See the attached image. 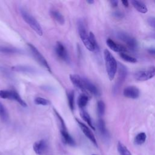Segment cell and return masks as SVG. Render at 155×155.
I'll return each mask as SVG.
<instances>
[{
	"label": "cell",
	"mask_w": 155,
	"mask_h": 155,
	"mask_svg": "<svg viewBox=\"0 0 155 155\" xmlns=\"http://www.w3.org/2000/svg\"><path fill=\"white\" fill-rule=\"evenodd\" d=\"M146 138L147 135L144 132L139 133L134 138V143L136 145H142L145 142Z\"/></svg>",
	"instance_id": "obj_22"
},
{
	"label": "cell",
	"mask_w": 155,
	"mask_h": 155,
	"mask_svg": "<svg viewBox=\"0 0 155 155\" xmlns=\"http://www.w3.org/2000/svg\"><path fill=\"white\" fill-rule=\"evenodd\" d=\"M76 120L77 122V123L78 124L80 128L81 129L82 131L83 132V133L85 135V136L96 147H97V141L96 140V138L93 134V133H92V131H91V130L86 125H85L84 123H82V122H81L80 120H79L78 119H76Z\"/></svg>",
	"instance_id": "obj_7"
},
{
	"label": "cell",
	"mask_w": 155,
	"mask_h": 155,
	"mask_svg": "<svg viewBox=\"0 0 155 155\" xmlns=\"http://www.w3.org/2000/svg\"><path fill=\"white\" fill-rule=\"evenodd\" d=\"M104 56L108 77L110 81H112L117 71V63L114 57L107 49L104 50Z\"/></svg>",
	"instance_id": "obj_1"
},
{
	"label": "cell",
	"mask_w": 155,
	"mask_h": 155,
	"mask_svg": "<svg viewBox=\"0 0 155 155\" xmlns=\"http://www.w3.org/2000/svg\"><path fill=\"white\" fill-rule=\"evenodd\" d=\"M61 136H62V139L64 143L66 144H68V145L70 146H74L75 145V142L73 137L69 134L67 130L65 131H60Z\"/></svg>",
	"instance_id": "obj_16"
},
{
	"label": "cell",
	"mask_w": 155,
	"mask_h": 155,
	"mask_svg": "<svg viewBox=\"0 0 155 155\" xmlns=\"http://www.w3.org/2000/svg\"><path fill=\"white\" fill-rule=\"evenodd\" d=\"M50 15L52 16V18L55 21H56L59 24L63 25L65 23V19L64 16L58 11L52 10L50 11Z\"/></svg>",
	"instance_id": "obj_17"
},
{
	"label": "cell",
	"mask_w": 155,
	"mask_h": 155,
	"mask_svg": "<svg viewBox=\"0 0 155 155\" xmlns=\"http://www.w3.org/2000/svg\"><path fill=\"white\" fill-rule=\"evenodd\" d=\"M92 155H96V154H92Z\"/></svg>",
	"instance_id": "obj_39"
},
{
	"label": "cell",
	"mask_w": 155,
	"mask_h": 155,
	"mask_svg": "<svg viewBox=\"0 0 155 155\" xmlns=\"http://www.w3.org/2000/svg\"><path fill=\"white\" fill-rule=\"evenodd\" d=\"M113 15L114 16V17L116 19H122L124 17V13L119 11V10H116L113 12Z\"/></svg>",
	"instance_id": "obj_33"
},
{
	"label": "cell",
	"mask_w": 155,
	"mask_h": 155,
	"mask_svg": "<svg viewBox=\"0 0 155 155\" xmlns=\"http://www.w3.org/2000/svg\"><path fill=\"white\" fill-rule=\"evenodd\" d=\"M87 2L90 4H92L94 3V1H93V0H87Z\"/></svg>",
	"instance_id": "obj_38"
},
{
	"label": "cell",
	"mask_w": 155,
	"mask_h": 155,
	"mask_svg": "<svg viewBox=\"0 0 155 155\" xmlns=\"http://www.w3.org/2000/svg\"><path fill=\"white\" fill-rule=\"evenodd\" d=\"M70 79L71 81L72 84L74 87L77 88L81 90L82 91H86L84 86V82L83 78H81L78 74H70Z\"/></svg>",
	"instance_id": "obj_11"
},
{
	"label": "cell",
	"mask_w": 155,
	"mask_h": 155,
	"mask_svg": "<svg viewBox=\"0 0 155 155\" xmlns=\"http://www.w3.org/2000/svg\"><path fill=\"white\" fill-rule=\"evenodd\" d=\"M0 51L5 53H15L18 52V50L7 47H0Z\"/></svg>",
	"instance_id": "obj_32"
},
{
	"label": "cell",
	"mask_w": 155,
	"mask_h": 155,
	"mask_svg": "<svg viewBox=\"0 0 155 155\" xmlns=\"http://www.w3.org/2000/svg\"><path fill=\"white\" fill-rule=\"evenodd\" d=\"M12 70L15 71H19V72H33V70L31 67L24 66V65H16L12 67Z\"/></svg>",
	"instance_id": "obj_24"
},
{
	"label": "cell",
	"mask_w": 155,
	"mask_h": 155,
	"mask_svg": "<svg viewBox=\"0 0 155 155\" xmlns=\"http://www.w3.org/2000/svg\"><path fill=\"white\" fill-rule=\"evenodd\" d=\"M131 3L132 4L134 8L141 13H146L148 12V8L147 5L142 1H137V0H132L131 1Z\"/></svg>",
	"instance_id": "obj_15"
},
{
	"label": "cell",
	"mask_w": 155,
	"mask_h": 155,
	"mask_svg": "<svg viewBox=\"0 0 155 155\" xmlns=\"http://www.w3.org/2000/svg\"><path fill=\"white\" fill-rule=\"evenodd\" d=\"M0 97L2 99H12V91L1 90H0Z\"/></svg>",
	"instance_id": "obj_31"
},
{
	"label": "cell",
	"mask_w": 155,
	"mask_h": 155,
	"mask_svg": "<svg viewBox=\"0 0 155 155\" xmlns=\"http://www.w3.org/2000/svg\"><path fill=\"white\" fill-rule=\"evenodd\" d=\"M55 52L57 56L64 61L68 62L69 57L66 48L61 42H57L55 46Z\"/></svg>",
	"instance_id": "obj_8"
},
{
	"label": "cell",
	"mask_w": 155,
	"mask_h": 155,
	"mask_svg": "<svg viewBox=\"0 0 155 155\" xmlns=\"http://www.w3.org/2000/svg\"><path fill=\"white\" fill-rule=\"evenodd\" d=\"M80 114H81V116L82 119L87 123V124L90 127V128H91L93 130H95V128H94V127L93 126V125L92 124L91 119L90 115L88 114V113L87 112H86L85 111H84V110H82L81 111Z\"/></svg>",
	"instance_id": "obj_18"
},
{
	"label": "cell",
	"mask_w": 155,
	"mask_h": 155,
	"mask_svg": "<svg viewBox=\"0 0 155 155\" xmlns=\"http://www.w3.org/2000/svg\"><path fill=\"white\" fill-rule=\"evenodd\" d=\"M105 110V105L102 101H99L97 103V113L99 117L104 116Z\"/></svg>",
	"instance_id": "obj_26"
},
{
	"label": "cell",
	"mask_w": 155,
	"mask_h": 155,
	"mask_svg": "<svg viewBox=\"0 0 155 155\" xmlns=\"http://www.w3.org/2000/svg\"><path fill=\"white\" fill-rule=\"evenodd\" d=\"M117 150L120 155H131L130 151L128 150L127 147H125L120 142H118L117 143Z\"/></svg>",
	"instance_id": "obj_23"
},
{
	"label": "cell",
	"mask_w": 155,
	"mask_h": 155,
	"mask_svg": "<svg viewBox=\"0 0 155 155\" xmlns=\"http://www.w3.org/2000/svg\"><path fill=\"white\" fill-rule=\"evenodd\" d=\"M89 38H90V42H91V44H92L93 47H94V50H99V46H98L97 42V41H96L95 36L94 35V34H93L91 31H90V32L89 33Z\"/></svg>",
	"instance_id": "obj_30"
},
{
	"label": "cell",
	"mask_w": 155,
	"mask_h": 155,
	"mask_svg": "<svg viewBox=\"0 0 155 155\" xmlns=\"http://www.w3.org/2000/svg\"><path fill=\"white\" fill-rule=\"evenodd\" d=\"M110 3L111 4V6L113 7H116L118 5V1H116V0H113V1H110Z\"/></svg>",
	"instance_id": "obj_35"
},
{
	"label": "cell",
	"mask_w": 155,
	"mask_h": 155,
	"mask_svg": "<svg viewBox=\"0 0 155 155\" xmlns=\"http://www.w3.org/2000/svg\"><path fill=\"white\" fill-rule=\"evenodd\" d=\"M147 22L150 26L155 29V17L151 16L147 19Z\"/></svg>",
	"instance_id": "obj_34"
},
{
	"label": "cell",
	"mask_w": 155,
	"mask_h": 155,
	"mask_svg": "<svg viewBox=\"0 0 155 155\" xmlns=\"http://www.w3.org/2000/svg\"><path fill=\"white\" fill-rule=\"evenodd\" d=\"M118 68V78H117V85L119 86L121 85L126 79L127 75V68L122 64H117Z\"/></svg>",
	"instance_id": "obj_13"
},
{
	"label": "cell",
	"mask_w": 155,
	"mask_h": 155,
	"mask_svg": "<svg viewBox=\"0 0 155 155\" xmlns=\"http://www.w3.org/2000/svg\"><path fill=\"white\" fill-rule=\"evenodd\" d=\"M106 44L111 50H113L115 52L124 53V51H127V49L125 47H124L122 45H120V44L116 43V42H114L113 39H111L110 38H108L107 39Z\"/></svg>",
	"instance_id": "obj_12"
},
{
	"label": "cell",
	"mask_w": 155,
	"mask_h": 155,
	"mask_svg": "<svg viewBox=\"0 0 155 155\" xmlns=\"http://www.w3.org/2000/svg\"><path fill=\"white\" fill-rule=\"evenodd\" d=\"M21 13L24 20L29 25V26L39 36H42L43 34L42 29L36 19L27 12L24 10H22Z\"/></svg>",
	"instance_id": "obj_3"
},
{
	"label": "cell",
	"mask_w": 155,
	"mask_h": 155,
	"mask_svg": "<svg viewBox=\"0 0 155 155\" xmlns=\"http://www.w3.org/2000/svg\"><path fill=\"white\" fill-rule=\"evenodd\" d=\"M155 75V67L151 66L146 68L140 69L135 72L134 76L136 80L138 81H146Z\"/></svg>",
	"instance_id": "obj_4"
},
{
	"label": "cell",
	"mask_w": 155,
	"mask_h": 155,
	"mask_svg": "<svg viewBox=\"0 0 155 155\" xmlns=\"http://www.w3.org/2000/svg\"><path fill=\"white\" fill-rule=\"evenodd\" d=\"M122 3L124 5V6L125 7H128V5H129V3H128V1L127 0L122 1Z\"/></svg>",
	"instance_id": "obj_37"
},
{
	"label": "cell",
	"mask_w": 155,
	"mask_h": 155,
	"mask_svg": "<svg viewBox=\"0 0 155 155\" xmlns=\"http://www.w3.org/2000/svg\"><path fill=\"white\" fill-rule=\"evenodd\" d=\"M28 45L29 47V48L31 51V52L32 53L33 56H34V58L36 59V60L41 64L42 65L44 68H45L46 69H47L49 71H51L50 70V67L47 62V61H46V59H45V58L43 56V55L39 51V50L31 44H28Z\"/></svg>",
	"instance_id": "obj_6"
},
{
	"label": "cell",
	"mask_w": 155,
	"mask_h": 155,
	"mask_svg": "<svg viewBox=\"0 0 155 155\" xmlns=\"http://www.w3.org/2000/svg\"><path fill=\"white\" fill-rule=\"evenodd\" d=\"M148 52L151 54L155 55V48H150L148 49Z\"/></svg>",
	"instance_id": "obj_36"
},
{
	"label": "cell",
	"mask_w": 155,
	"mask_h": 155,
	"mask_svg": "<svg viewBox=\"0 0 155 155\" xmlns=\"http://www.w3.org/2000/svg\"><path fill=\"white\" fill-rule=\"evenodd\" d=\"M119 56L124 61H125L126 62H130V63H136L137 62V60L136 58H135L131 56H130L125 53H120Z\"/></svg>",
	"instance_id": "obj_27"
},
{
	"label": "cell",
	"mask_w": 155,
	"mask_h": 155,
	"mask_svg": "<svg viewBox=\"0 0 155 155\" xmlns=\"http://www.w3.org/2000/svg\"><path fill=\"white\" fill-rule=\"evenodd\" d=\"M83 82L85 91H89L90 93L93 94L94 96L99 95V91L97 88L92 82H91L89 80L85 78H83Z\"/></svg>",
	"instance_id": "obj_14"
},
{
	"label": "cell",
	"mask_w": 155,
	"mask_h": 155,
	"mask_svg": "<svg viewBox=\"0 0 155 155\" xmlns=\"http://www.w3.org/2000/svg\"><path fill=\"white\" fill-rule=\"evenodd\" d=\"M123 94L127 98L135 99L139 97L140 91L135 86H128L124 89Z\"/></svg>",
	"instance_id": "obj_9"
},
{
	"label": "cell",
	"mask_w": 155,
	"mask_h": 155,
	"mask_svg": "<svg viewBox=\"0 0 155 155\" xmlns=\"http://www.w3.org/2000/svg\"><path fill=\"white\" fill-rule=\"evenodd\" d=\"M0 118L4 122L7 121V120L8 119V114H7V110L1 102H0Z\"/></svg>",
	"instance_id": "obj_28"
},
{
	"label": "cell",
	"mask_w": 155,
	"mask_h": 155,
	"mask_svg": "<svg viewBox=\"0 0 155 155\" xmlns=\"http://www.w3.org/2000/svg\"><path fill=\"white\" fill-rule=\"evenodd\" d=\"M68 105L70 108V110L73 111L74 109V91L72 90L69 92L68 94Z\"/></svg>",
	"instance_id": "obj_25"
},
{
	"label": "cell",
	"mask_w": 155,
	"mask_h": 155,
	"mask_svg": "<svg viewBox=\"0 0 155 155\" xmlns=\"http://www.w3.org/2000/svg\"><path fill=\"white\" fill-rule=\"evenodd\" d=\"M35 103L36 105H48L50 104V101L45 98L41 97H37L35 99Z\"/></svg>",
	"instance_id": "obj_29"
},
{
	"label": "cell",
	"mask_w": 155,
	"mask_h": 155,
	"mask_svg": "<svg viewBox=\"0 0 155 155\" xmlns=\"http://www.w3.org/2000/svg\"><path fill=\"white\" fill-rule=\"evenodd\" d=\"M13 99L15 100L17 102H18L22 107H26L27 106V104L25 103V102L21 97V96H19V94L15 91H13L12 90V99Z\"/></svg>",
	"instance_id": "obj_21"
},
{
	"label": "cell",
	"mask_w": 155,
	"mask_h": 155,
	"mask_svg": "<svg viewBox=\"0 0 155 155\" xmlns=\"http://www.w3.org/2000/svg\"><path fill=\"white\" fill-rule=\"evenodd\" d=\"M78 28L79 36L85 47L90 51H95L94 47L90 42L89 35H88L84 23L81 20H79L78 22Z\"/></svg>",
	"instance_id": "obj_2"
},
{
	"label": "cell",
	"mask_w": 155,
	"mask_h": 155,
	"mask_svg": "<svg viewBox=\"0 0 155 155\" xmlns=\"http://www.w3.org/2000/svg\"><path fill=\"white\" fill-rule=\"evenodd\" d=\"M88 102V97L86 94H82L78 97V105L79 108H84L87 105Z\"/></svg>",
	"instance_id": "obj_19"
},
{
	"label": "cell",
	"mask_w": 155,
	"mask_h": 155,
	"mask_svg": "<svg viewBox=\"0 0 155 155\" xmlns=\"http://www.w3.org/2000/svg\"><path fill=\"white\" fill-rule=\"evenodd\" d=\"M117 37L119 39L124 42L130 50L134 51L137 49V41L136 40L135 38H134L131 36L124 32H119L117 34Z\"/></svg>",
	"instance_id": "obj_5"
},
{
	"label": "cell",
	"mask_w": 155,
	"mask_h": 155,
	"mask_svg": "<svg viewBox=\"0 0 155 155\" xmlns=\"http://www.w3.org/2000/svg\"><path fill=\"white\" fill-rule=\"evenodd\" d=\"M33 148L37 154L44 155L47 151V143L45 140H39L34 143Z\"/></svg>",
	"instance_id": "obj_10"
},
{
	"label": "cell",
	"mask_w": 155,
	"mask_h": 155,
	"mask_svg": "<svg viewBox=\"0 0 155 155\" xmlns=\"http://www.w3.org/2000/svg\"><path fill=\"white\" fill-rule=\"evenodd\" d=\"M97 127L103 136H107L108 135V131L106 129L105 123L102 119H99L97 121Z\"/></svg>",
	"instance_id": "obj_20"
}]
</instances>
